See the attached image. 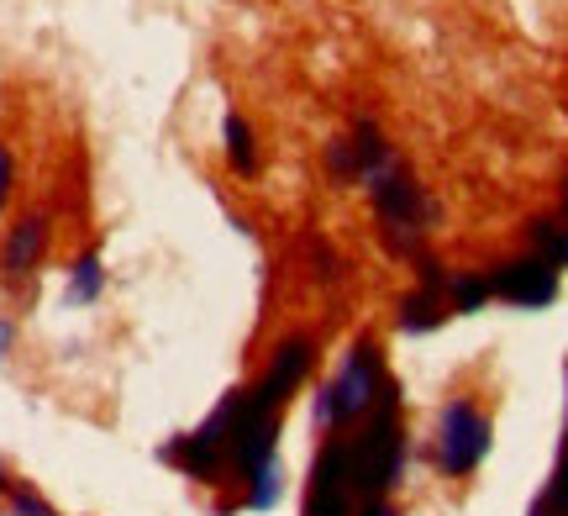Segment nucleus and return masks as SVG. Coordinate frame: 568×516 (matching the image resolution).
<instances>
[{"label": "nucleus", "instance_id": "nucleus-5", "mask_svg": "<svg viewBox=\"0 0 568 516\" xmlns=\"http://www.w3.org/2000/svg\"><path fill=\"white\" fill-rule=\"evenodd\" d=\"M489 285H495V301H510V306H521V311H542L558 301V269L531 253V259L500 264L489 274Z\"/></svg>", "mask_w": 568, "mask_h": 516}, {"label": "nucleus", "instance_id": "nucleus-8", "mask_svg": "<svg viewBox=\"0 0 568 516\" xmlns=\"http://www.w3.org/2000/svg\"><path fill=\"white\" fill-rule=\"evenodd\" d=\"M447 290H416V295H406V301H400V332H432L437 327V322H443L447 316Z\"/></svg>", "mask_w": 568, "mask_h": 516}, {"label": "nucleus", "instance_id": "nucleus-6", "mask_svg": "<svg viewBox=\"0 0 568 516\" xmlns=\"http://www.w3.org/2000/svg\"><path fill=\"white\" fill-rule=\"evenodd\" d=\"M311 358H316V348H311V337H290L274 358H268L264 380L253 385V401L264 406V412H280L290 395L301 391V380L311 374Z\"/></svg>", "mask_w": 568, "mask_h": 516}, {"label": "nucleus", "instance_id": "nucleus-7", "mask_svg": "<svg viewBox=\"0 0 568 516\" xmlns=\"http://www.w3.org/2000/svg\"><path fill=\"white\" fill-rule=\"evenodd\" d=\"M42 249H48V216H21L17 227L6 232V249H0L6 280H27V274L38 269Z\"/></svg>", "mask_w": 568, "mask_h": 516}, {"label": "nucleus", "instance_id": "nucleus-14", "mask_svg": "<svg viewBox=\"0 0 568 516\" xmlns=\"http://www.w3.org/2000/svg\"><path fill=\"white\" fill-rule=\"evenodd\" d=\"M531 516H568V437H564V458H558V469H552L548 496L531 506Z\"/></svg>", "mask_w": 568, "mask_h": 516}, {"label": "nucleus", "instance_id": "nucleus-16", "mask_svg": "<svg viewBox=\"0 0 568 516\" xmlns=\"http://www.w3.org/2000/svg\"><path fill=\"white\" fill-rule=\"evenodd\" d=\"M6 195H11V153L0 143V206H6Z\"/></svg>", "mask_w": 568, "mask_h": 516}, {"label": "nucleus", "instance_id": "nucleus-10", "mask_svg": "<svg viewBox=\"0 0 568 516\" xmlns=\"http://www.w3.org/2000/svg\"><path fill=\"white\" fill-rule=\"evenodd\" d=\"M222 132H226V164L237 169V174H253V169H258V143H253V127L232 111V117L222 122Z\"/></svg>", "mask_w": 568, "mask_h": 516}, {"label": "nucleus", "instance_id": "nucleus-15", "mask_svg": "<svg viewBox=\"0 0 568 516\" xmlns=\"http://www.w3.org/2000/svg\"><path fill=\"white\" fill-rule=\"evenodd\" d=\"M11 516H59L38 490H11Z\"/></svg>", "mask_w": 568, "mask_h": 516}, {"label": "nucleus", "instance_id": "nucleus-12", "mask_svg": "<svg viewBox=\"0 0 568 516\" xmlns=\"http://www.w3.org/2000/svg\"><path fill=\"white\" fill-rule=\"evenodd\" d=\"M485 301H495L489 274H458V280L447 285V306H453V311H479Z\"/></svg>", "mask_w": 568, "mask_h": 516}, {"label": "nucleus", "instance_id": "nucleus-17", "mask_svg": "<svg viewBox=\"0 0 568 516\" xmlns=\"http://www.w3.org/2000/svg\"><path fill=\"white\" fill-rule=\"evenodd\" d=\"M358 516H400V512H395L389 500H368V506H364V512H358Z\"/></svg>", "mask_w": 568, "mask_h": 516}, {"label": "nucleus", "instance_id": "nucleus-9", "mask_svg": "<svg viewBox=\"0 0 568 516\" xmlns=\"http://www.w3.org/2000/svg\"><path fill=\"white\" fill-rule=\"evenodd\" d=\"M280 496H284V464H280V454H274L268 464H258V469L247 475V506H253V512H274Z\"/></svg>", "mask_w": 568, "mask_h": 516}, {"label": "nucleus", "instance_id": "nucleus-18", "mask_svg": "<svg viewBox=\"0 0 568 516\" xmlns=\"http://www.w3.org/2000/svg\"><path fill=\"white\" fill-rule=\"evenodd\" d=\"M11 337H17V327H11V322H0V358H6V348H11Z\"/></svg>", "mask_w": 568, "mask_h": 516}, {"label": "nucleus", "instance_id": "nucleus-11", "mask_svg": "<svg viewBox=\"0 0 568 516\" xmlns=\"http://www.w3.org/2000/svg\"><path fill=\"white\" fill-rule=\"evenodd\" d=\"M101 290H105L101 253H84L80 264L69 269V306H90V301H101Z\"/></svg>", "mask_w": 568, "mask_h": 516}, {"label": "nucleus", "instance_id": "nucleus-1", "mask_svg": "<svg viewBox=\"0 0 568 516\" xmlns=\"http://www.w3.org/2000/svg\"><path fill=\"white\" fill-rule=\"evenodd\" d=\"M389 391V374H385V358L374 343H358V348L343 358V370L332 385H322L316 395V427L322 433H337L347 422H358L379 406V395Z\"/></svg>", "mask_w": 568, "mask_h": 516}, {"label": "nucleus", "instance_id": "nucleus-3", "mask_svg": "<svg viewBox=\"0 0 568 516\" xmlns=\"http://www.w3.org/2000/svg\"><path fill=\"white\" fill-rule=\"evenodd\" d=\"M489 416L474 406V401H447L443 416H437V464H443V475H474L479 469V458L489 454Z\"/></svg>", "mask_w": 568, "mask_h": 516}, {"label": "nucleus", "instance_id": "nucleus-4", "mask_svg": "<svg viewBox=\"0 0 568 516\" xmlns=\"http://www.w3.org/2000/svg\"><path fill=\"white\" fill-rule=\"evenodd\" d=\"M305 516H358V485H353L347 437H332L316 454V469H311V485H305Z\"/></svg>", "mask_w": 568, "mask_h": 516}, {"label": "nucleus", "instance_id": "nucleus-13", "mask_svg": "<svg viewBox=\"0 0 568 516\" xmlns=\"http://www.w3.org/2000/svg\"><path fill=\"white\" fill-rule=\"evenodd\" d=\"M531 249H537V259H548L552 269H568V227H558V222H531Z\"/></svg>", "mask_w": 568, "mask_h": 516}, {"label": "nucleus", "instance_id": "nucleus-19", "mask_svg": "<svg viewBox=\"0 0 568 516\" xmlns=\"http://www.w3.org/2000/svg\"><path fill=\"white\" fill-rule=\"evenodd\" d=\"M6 485H11V479H6V469H0V490H6Z\"/></svg>", "mask_w": 568, "mask_h": 516}, {"label": "nucleus", "instance_id": "nucleus-2", "mask_svg": "<svg viewBox=\"0 0 568 516\" xmlns=\"http://www.w3.org/2000/svg\"><path fill=\"white\" fill-rule=\"evenodd\" d=\"M368 195H374V211H379V232L395 253H416L422 243V222H426V195L422 185L410 180L400 164L379 169L368 180Z\"/></svg>", "mask_w": 568, "mask_h": 516}]
</instances>
